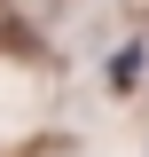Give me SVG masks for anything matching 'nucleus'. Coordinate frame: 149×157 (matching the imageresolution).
Instances as JSON below:
<instances>
[{
  "label": "nucleus",
  "instance_id": "nucleus-1",
  "mask_svg": "<svg viewBox=\"0 0 149 157\" xmlns=\"http://www.w3.org/2000/svg\"><path fill=\"white\" fill-rule=\"evenodd\" d=\"M133 71H141V47H118L110 55V86H133Z\"/></svg>",
  "mask_w": 149,
  "mask_h": 157
}]
</instances>
